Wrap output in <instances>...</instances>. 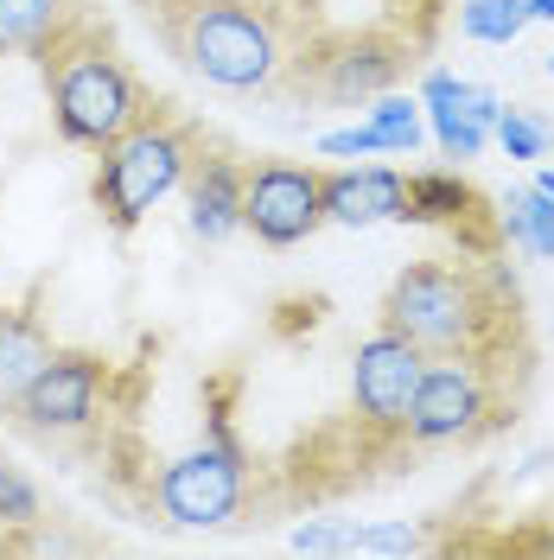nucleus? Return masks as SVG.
Segmentation results:
<instances>
[{
	"label": "nucleus",
	"instance_id": "14",
	"mask_svg": "<svg viewBox=\"0 0 554 560\" xmlns=\"http://www.w3.org/2000/svg\"><path fill=\"white\" fill-rule=\"evenodd\" d=\"M51 338H45V325L33 313H20V306H0V415H13L20 408V395L26 383L38 376V363L51 357Z\"/></svg>",
	"mask_w": 554,
	"mask_h": 560
},
{
	"label": "nucleus",
	"instance_id": "9",
	"mask_svg": "<svg viewBox=\"0 0 554 560\" xmlns=\"http://www.w3.org/2000/svg\"><path fill=\"white\" fill-rule=\"evenodd\" d=\"M96 401H103V357H90V350H51L38 363V376L26 383L13 415L26 420L33 433H77V427L96 420Z\"/></svg>",
	"mask_w": 554,
	"mask_h": 560
},
{
	"label": "nucleus",
	"instance_id": "20",
	"mask_svg": "<svg viewBox=\"0 0 554 560\" xmlns=\"http://www.w3.org/2000/svg\"><path fill=\"white\" fill-rule=\"evenodd\" d=\"M490 140H497L510 160H549L554 153V121L549 115H535V108H522V103H504Z\"/></svg>",
	"mask_w": 554,
	"mask_h": 560
},
{
	"label": "nucleus",
	"instance_id": "1",
	"mask_svg": "<svg viewBox=\"0 0 554 560\" xmlns=\"http://www.w3.org/2000/svg\"><path fill=\"white\" fill-rule=\"evenodd\" d=\"M382 331L408 338L420 357H478L504 363V350L522 338V300L490 255H440L408 261L382 293Z\"/></svg>",
	"mask_w": 554,
	"mask_h": 560
},
{
	"label": "nucleus",
	"instance_id": "6",
	"mask_svg": "<svg viewBox=\"0 0 554 560\" xmlns=\"http://www.w3.org/2000/svg\"><path fill=\"white\" fill-rule=\"evenodd\" d=\"M153 503L173 528H230L249 503V458L230 433L178 453L153 478Z\"/></svg>",
	"mask_w": 554,
	"mask_h": 560
},
{
	"label": "nucleus",
	"instance_id": "25",
	"mask_svg": "<svg viewBox=\"0 0 554 560\" xmlns=\"http://www.w3.org/2000/svg\"><path fill=\"white\" fill-rule=\"evenodd\" d=\"M549 77H554V51H549Z\"/></svg>",
	"mask_w": 554,
	"mask_h": 560
},
{
	"label": "nucleus",
	"instance_id": "12",
	"mask_svg": "<svg viewBox=\"0 0 554 560\" xmlns=\"http://www.w3.org/2000/svg\"><path fill=\"white\" fill-rule=\"evenodd\" d=\"M402 210H408V173H395V166H345V173H325V223H338V230L402 223Z\"/></svg>",
	"mask_w": 554,
	"mask_h": 560
},
{
	"label": "nucleus",
	"instance_id": "7",
	"mask_svg": "<svg viewBox=\"0 0 554 560\" xmlns=\"http://www.w3.org/2000/svg\"><path fill=\"white\" fill-rule=\"evenodd\" d=\"M325 223V173L293 166V160H268L243 178V230L268 248L307 243Z\"/></svg>",
	"mask_w": 554,
	"mask_h": 560
},
{
	"label": "nucleus",
	"instance_id": "5",
	"mask_svg": "<svg viewBox=\"0 0 554 560\" xmlns=\"http://www.w3.org/2000/svg\"><path fill=\"white\" fill-rule=\"evenodd\" d=\"M490 427H497L490 363H478V357H427L415 401L402 415V440L408 446H472Z\"/></svg>",
	"mask_w": 554,
	"mask_h": 560
},
{
	"label": "nucleus",
	"instance_id": "21",
	"mask_svg": "<svg viewBox=\"0 0 554 560\" xmlns=\"http://www.w3.org/2000/svg\"><path fill=\"white\" fill-rule=\"evenodd\" d=\"M38 523H45L38 485L13 465V458H0V528H38Z\"/></svg>",
	"mask_w": 554,
	"mask_h": 560
},
{
	"label": "nucleus",
	"instance_id": "19",
	"mask_svg": "<svg viewBox=\"0 0 554 560\" xmlns=\"http://www.w3.org/2000/svg\"><path fill=\"white\" fill-rule=\"evenodd\" d=\"M529 26V0H459V33L472 45H517Z\"/></svg>",
	"mask_w": 554,
	"mask_h": 560
},
{
	"label": "nucleus",
	"instance_id": "18",
	"mask_svg": "<svg viewBox=\"0 0 554 560\" xmlns=\"http://www.w3.org/2000/svg\"><path fill=\"white\" fill-rule=\"evenodd\" d=\"M370 128L382 135V147L395 153V160H415L420 140H427V115H420V96H395V90H382L370 96V115H363Z\"/></svg>",
	"mask_w": 554,
	"mask_h": 560
},
{
	"label": "nucleus",
	"instance_id": "24",
	"mask_svg": "<svg viewBox=\"0 0 554 560\" xmlns=\"http://www.w3.org/2000/svg\"><path fill=\"white\" fill-rule=\"evenodd\" d=\"M529 20H554V0H529Z\"/></svg>",
	"mask_w": 554,
	"mask_h": 560
},
{
	"label": "nucleus",
	"instance_id": "11",
	"mask_svg": "<svg viewBox=\"0 0 554 560\" xmlns=\"http://www.w3.org/2000/svg\"><path fill=\"white\" fill-rule=\"evenodd\" d=\"M243 166L230 153H192L185 166V223L198 243H230L243 230Z\"/></svg>",
	"mask_w": 554,
	"mask_h": 560
},
{
	"label": "nucleus",
	"instance_id": "2",
	"mask_svg": "<svg viewBox=\"0 0 554 560\" xmlns=\"http://www.w3.org/2000/svg\"><path fill=\"white\" fill-rule=\"evenodd\" d=\"M160 38L210 90H268L287 65L280 20L262 0H160Z\"/></svg>",
	"mask_w": 554,
	"mask_h": 560
},
{
	"label": "nucleus",
	"instance_id": "4",
	"mask_svg": "<svg viewBox=\"0 0 554 560\" xmlns=\"http://www.w3.org/2000/svg\"><path fill=\"white\" fill-rule=\"evenodd\" d=\"M185 166H192V140L178 135L173 121H160V115H140L128 135L103 147L90 198H96V210L115 230H140L147 210L166 205L185 185Z\"/></svg>",
	"mask_w": 554,
	"mask_h": 560
},
{
	"label": "nucleus",
	"instance_id": "3",
	"mask_svg": "<svg viewBox=\"0 0 554 560\" xmlns=\"http://www.w3.org/2000/svg\"><path fill=\"white\" fill-rule=\"evenodd\" d=\"M38 65H45V83H51L58 135H65L70 147L103 153L108 140H122L140 115H147V96H140L135 70L115 58V45H108L90 20H77L70 33L51 38V45L38 51Z\"/></svg>",
	"mask_w": 554,
	"mask_h": 560
},
{
	"label": "nucleus",
	"instance_id": "22",
	"mask_svg": "<svg viewBox=\"0 0 554 560\" xmlns=\"http://www.w3.org/2000/svg\"><path fill=\"white\" fill-rule=\"evenodd\" d=\"M319 153L325 160H363V153H389L382 135L370 121H357V128H332V135H319Z\"/></svg>",
	"mask_w": 554,
	"mask_h": 560
},
{
	"label": "nucleus",
	"instance_id": "13",
	"mask_svg": "<svg viewBox=\"0 0 554 560\" xmlns=\"http://www.w3.org/2000/svg\"><path fill=\"white\" fill-rule=\"evenodd\" d=\"M485 217V198L472 191V178L459 166H427V173H408V210L402 223H434V230H452L459 248H465V230Z\"/></svg>",
	"mask_w": 554,
	"mask_h": 560
},
{
	"label": "nucleus",
	"instance_id": "16",
	"mask_svg": "<svg viewBox=\"0 0 554 560\" xmlns=\"http://www.w3.org/2000/svg\"><path fill=\"white\" fill-rule=\"evenodd\" d=\"M83 13L77 0H0V58L7 51H45L58 33H70Z\"/></svg>",
	"mask_w": 554,
	"mask_h": 560
},
{
	"label": "nucleus",
	"instance_id": "15",
	"mask_svg": "<svg viewBox=\"0 0 554 560\" xmlns=\"http://www.w3.org/2000/svg\"><path fill=\"white\" fill-rule=\"evenodd\" d=\"M319 65H325V96H338V103H350V96H382L389 77H395V58H389L382 38H350V45H338Z\"/></svg>",
	"mask_w": 554,
	"mask_h": 560
},
{
	"label": "nucleus",
	"instance_id": "17",
	"mask_svg": "<svg viewBox=\"0 0 554 560\" xmlns=\"http://www.w3.org/2000/svg\"><path fill=\"white\" fill-rule=\"evenodd\" d=\"M497 230H504V243L522 248L529 261H554V198L549 191H535V185H517L504 210H497Z\"/></svg>",
	"mask_w": 554,
	"mask_h": 560
},
{
	"label": "nucleus",
	"instance_id": "10",
	"mask_svg": "<svg viewBox=\"0 0 554 560\" xmlns=\"http://www.w3.org/2000/svg\"><path fill=\"white\" fill-rule=\"evenodd\" d=\"M420 115H427L434 147L465 166V160H478L490 147V128H497V115H504V96L485 90V83H472V77L427 70V83H420Z\"/></svg>",
	"mask_w": 554,
	"mask_h": 560
},
{
	"label": "nucleus",
	"instance_id": "23",
	"mask_svg": "<svg viewBox=\"0 0 554 560\" xmlns=\"http://www.w3.org/2000/svg\"><path fill=\"white\" fill-rule=\"evenodd\" d=\"M529 185H535V191H549V198H554V160H542V166H535V178H529Z\"/></svg>",
	"mask_w": 554,
	"mask_h": 560
},
{
	"label": "nucleus",
	"instance_id": "8",
	"mask_svg": "<svg viewBox=\"0 0 554 560\" xmlns=\"http://www.w3.org/2000/svg\"><path fill=\"white\" fill-rule=\"evenodd\" d=\"M420 370H427V357L408 338H395V331L377 325L363 345L350 350V408H357V427L363 433H402V415L415 401Z\"/></svg>",
	"mask_w": 554,
	"mask_h": 560
}]
</instances>
